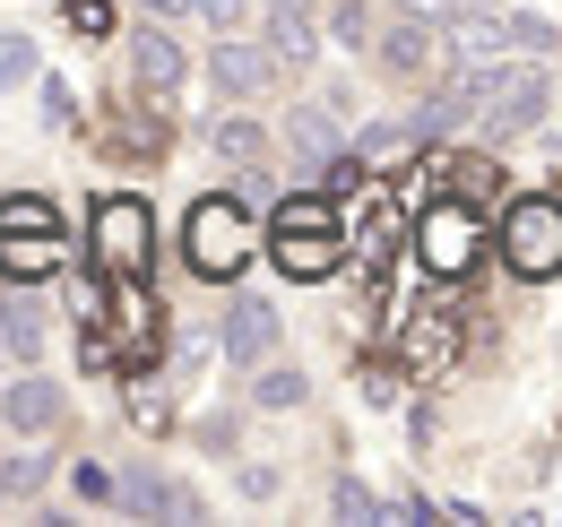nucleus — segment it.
Wrapping results in <instances>:
<instances>
[{
	"mask_svg": "<svg viewBox=\"0 0 562 527\" xmlns=\"http://www.w3.org/2000/svg\"><path fill=\"white\" fill-rule=\"evenodd\" d=\"M269 260H278L285 277H329V268H338V208L321 191L285 199L278 216H269Z\"/></svg>",
	"mask_w": 562,
	"mask_h": 527,
	"instance_id": "f257e3e1",
	"label": "nucleus"
},
{
	"mask_svg": "<svg viewBox=\"0 0 562 527\" xmlns=\"http://www.w3.org/2000/svg\"><path fill=\"white\" fill-rule=\"evenodd\" d=\"M70 260V243H61V208L35 191L0 199V277H53V268Z\"/></svg>",
	"mask_w": 562,
	"mask_h": 527,
	"instance_id": "f03ea898",
	"label": "nucleus"
},
{
	"mask_svg": "<svg viewBox=\"0 0 562 527\" xmlns=\"http://www.w3.org/2000/svg\"><path fill=\"white\" fill-rule=\"evenodd\" d=\"M182 251H191V268L200 277H243V260H251V216H243V199H200L191 208V225H182Z\"/></svg>",
	"mask_w": 562,
	"mask_h": 527,
	"instance_id": "7ed1b4c3",
	"label": "nucleus"
},
{
	"mask_svg": "<svg viewBox=\"0 0 562 527\" xmlns=\"http://www.w3.org/2000/svg\"><path fill=\"white\" fill-rule=\"evenodd\" d=\"M502 260L519 268V277H562V199H510V216H502Z\"/></svg>",
	"mask_w": 562,
	"mask_h": 527,
	"instance_id": "20e7f679",
	"label": "nucleus"
},
{
	"mask_svg": "<svg viewBox=\"0 0 562 527\" xmlns=\"http://www.w3.org/2000/svg\"><path fill=\"white\" fill-rule=\"evenodd\" d=\"M546 104H554V78H546L537 61H528V69H485V87H476V122H485L493 138L537 131Z\"/></svg>",
	"mask_w": 562,
	"mask_h": 527,
	"instance_id": "39448f33",
	"label": "nucleus"
},
{
	"mask_svg": "<svg viewBox=\"0 0 562 527\" xmlns=\"http://www.w3.org/2000/svg\"><path fill=\"white\" fill-rule=\"evenodd\" d=\"M147 251H156L147 199H131V191L95 199V268H104V277H147Z\"/></svg>",
	"mask_w": 562,
	"mask_h": 527,
	"instance_id": "423d86ee",
	"label": "nucleus"
},
{
	"mask_svg": "<svg viewBox=\"0 0 562 527\" xmlns=\"http://www.w3.org/2000/svg\"><path fill=\"white\" fill-rule=\"evenodd\" d=\"M476 243H485V216H476L468 199H432V208H424L416 251H424L432 277H468V268H476Z\"/></svg>",
	"mask_w": 562,
	"mask_h": 527,
	"instance_id": "0eeeda50",
	"label": "nucleus"
},
{
	"mask_svg": "<svg viewBox=\"0 0 562 527\" xmlns=\"http://www.w3.org/2000/svg\"><path fill=\"white\" fill-rule=\"evenodd\" d=\"M131 87H139L147 104H173V96H182V44H173L165 26L131 35Z\"/></svg>",
	"mask_w": 562,
	"mask_h": 527,
	"instance_id": "6e6552de",
	"label": "nucleus"
},
{
	"mask_svg": "<svg viewBox=\"0 0 562 527\" xmlns=\"http://www.w3.org/2000/svg\"><path fill=\"white\" fill-rule=\"evenodd\" d=\"M216 346H225V363H269V346H278V312H269L260 294H234Z\"/></svg>",
	"mask_w": 562,
	"mask_h": 527,
	"instance_id": "1a4fd4ad",
	"label": "nucleus"
},
{
	"mask_svg": "<svg viewBox=\"0 0 562 527\" xmlns=\"http://www.w3.org/2000/svg\"><path fill=\"white\" fill-rule=\"evenodd\" d=\"M216 96H234V104H251V96H269V78H278V53L269 44H216Z\"/></svg>",
	"mask_w": 562,
	"mask_h": 527,
	"instance_id": "9d476101",
	"label": "nucleus"
},
{
	"mask_svg": "<svg viewBox=\"0 0 562 527\" xmlns=\"http://www.w3.org/2000/svg\"><path fill=\"white\" fill-rule=\"evenodd\" d=\"M432 61H441V35H432V18H416V9H407V18L381 35V69H390V78H424Z\"/></svg>",
	"mask_w": 562,
	"mask_h": 527,
	"instance_id": "9b49d317",
	"label": "nucleus"
},
{
	"mask_svg": "<svg viewBox=\"0 0 562 527\" xmlns=\"http://www.w3.org/2000/svg\"><path fill=\"white\" fill-rule=\"evenodd\" d=\"M0 424H9V433H53V424H61V381H35V372L9 381V390H0Z\"/></svg>",
	"mask_w": 562,
	"mask_h": 527,
	"instance_id": "f8f14e48",
	"label": "nucleus"
},
{
	"mask_svg": "<svg viewBox=\"0 0 562 527\" xmlns=\"http://www.w3.org/2000/svg\"><path fill=\"white\" fill-rule=\"evenodd\" d=\"M113 493H122V502H131V511H165V519H200V493H182V484H165V475H122V484H113Z\"/></svg>",
	"mask_w": 562,
	"mask_h": 527,
	"instance_id": "ddd939ff",
	"label": "nucleus"
},
{
	"mask_svg": "<svg viewBox=\"0 0 562 527\" xmlns=\"http://www.w3.org/2000/svg\"><path fill=\"white\" fill-rule=\"evenodd\" d=\"M269 53H278V69H303L312 53H321V26L303 18V0H278V26H269Z\"/></svg>",
	"mask_w": 562,
	"mask_h": 527,
	"instance_id": "4468645a",
	"label": "nucleus"
},
{
	"mask_svg": "<svg viewBox=\"0 0 562 527\" xmlns=\"http://www.w3.org/2000/svg\"><path fill=\"white\" fill-rule=\"evenodd\" d=\"M260 381H251V406H269V415H285V406H303L312 397V381L294 372V363H251Z\"/></svg>",
	"mask_w": 562,
	"mask_h": 527,
	"instance_id": "2eb2a0df",
	"label": "nucleus"
},
{
	"mask_svg": "<svg viewBox=\"0 0 562 527\" xmlns=\"http://www.w3.org/2000/svg\"><path fill=\"white\" fill-rule=\"evenodd\" d=\"M285 138H294V147H303V156H338V122H329V113H321V104H303V113H294V122H285Z\"/></svg>",
	"mask_w": 562,
	"mask_h": 527,
	"instance_id": "dca6fc26",
	"label": "nucleus"
},
{
	"mask_svg": "<svg viewBox=\"0 0 562 527\" xmlns=\"http://www.w3.org/2000/svg\"><path fill=\"white\" fill-rule=\"evenodd\" d=\"M329 511H338V519H390V511H381V493H372V484H355V475H338Z\"/></svg>",
	"mask_w": 562,
	"mask_h": 527,
	"instance_id": "f3484780",
	"label": "nucleus"
},
{
	"mask_svg": "<svg viewBox=\"0 0 562 527\" xmlns=\"http://www.w3.org/2000/svg\"><path fill=\"white\" fill-rule=\"evenodd\" d=\"M329 35H338L347 53H363V44H372V9H363V0H338V18H329Z\"/></svg>",
	"mask_w": 562,
	"mask_h": 527,
	"instance_id": "a211bd4d",
	"label": "nucleus"
},
{
	"mask_svg": "<svg viewBox=\"0 0 562 527\" xmlns=\"http://www.w3.org/2000/svg\"><path fill=\"white\" fill-rule=\"evenodd\" d=\"M18 78H35V44L9 26V35H0V87H18Z\"/></svg>",
	"mask_w": 562,
	"mask_h": 527,
	"instance_id": "6ab92c4d",
	"label": "nucleus"
},
{
	"mask_svg": "<svg viewBox=\"0 0 562 527\" xmlns=\"http://www.w3.org/2000/svg\"><path fill=\"white\" fill-rule=\"evenodd\" d=\"M0 337H9V355H35V346H44V329H35V312H18V303L0 312Z\"/></svg>",
	"mask_w": 562,
	"mask_h": 527,
	"instance_id": "aec40b11",
	"label": "nucleus"
},
{
	"mask_svg": "<svg viewBox=\"0 0 562 527\" xmlns=\"http://www.w3.org/2000/svg\"><path fill=\"white\" fill-rule=\"evenodd\" d=\"M216 147H225V156H260L269 131H260V122H216Z\"/></svg>",
	"mask_w": 562,
	"mask_h": 527,
	"instance_id": "412c9836",
	"label": "nucleus"
},
{
	"mask_svg": "<svg viewBox=\"0 0 562 527\" xmlns=\"http://www.w3.org/2000/svg\"><path fill=\"white\" fill-rule=\"evenodd\" d=\"M502 35H510V53H546V44H554L546 18H502Z\"/></svg>",
	"mask_w": 562,
	"mask_h": 527,
	"instance_id": "4be33fe9",
	"label": "nucleus"
},
{
	"mask_svg": "<svg viewBox=\"0 0 562 527\" xmlns=\"http://www.w3.org/2000/svg\"><path fill=\"white\" fill-rule=\"evenodd\" d=\"M70 26L78 35H113V9L104 0H70Z\"/></svg>",
	"mask_w": 562,
	"mask_h": 527,
	"instance_id": "5701e85b",
	"label": "nucleus"
},
{
	"mask_svg": "<svg viewBox=\"0 0 562 527\" xmlns=\"http://www.w3.org/2000/svg\"><path fill=\"white\" fill-rule=\"evenodd\" d=\"M363 397L390 406V397H398V372H390V363H363Z\"/></svg>",
	"mask_w": 562,
	"mask_h": 527,
	"instance_id": "b1692460",
	"label": "nucleus"
},
{
	"mask_svg": "<svg viewBox=\"0 0 562 527\" xmlns=\"http://www.w3.org/2000/svg\"><path fill=\"white\" fill-rule=\"evenodd\" d=\"M0 484H9V493H26V484H44V459H35V450H26V459H9V467H0Z\"/></svg>",
	"mask_w": 562,
	"mask_h": 527,
	"instance_id": "393cba45",
	"label": "nucleus"
},
{
	"mask_svg": "<svg viewBox=\"0 0 562 527\" xmlns=\"http://www.w3.org/2000/svg\"><path fill=\"white\" fill-rule=\"evenodd\" d=\"M131 415H139V424H165V390H147V381H131Z\"/></svg>",
	"mask_w": 562,
	"mask_h": 527,
	"instance_id": "a878e982",
	"label": "nucleus"
},
{
	"mask_svg": "<svg viewBox=\"0 0 562 527\" xmlns=\"http://www.w3.org/2000/svg\"><path fill=\"white\" fill-rule=\"evenodd\" d=\"M200 18H209V26H234V18H243V0H200Z\"/></svg>",
	"mask_w": 562,
	"mask_h": 527,
	"instance_id": "bb28decb",
	"label": "nucleus"
},
{
	"mask_svg": "<svg viewBox=\"0 0 562 527\" xmlns=\"http://www.w3.org/2000/svg\"><path fill=\"white\" fill-rule=\"evenodd\" d=\"M139 9H156V18H182V9H200V0H139Z\"/></svg>",
	"mask_w": 562,
	"mask_h": 527,
	"instance_id": "cd10ccee",
	"label": "nucleus"
},
{
	"mask_svg": "<svg viewBox=\"0 0 562 527\" xmlns=\"http://www.w3.org/2000/svg\"><path fill=\"white\" fill-rule=\"evenodd\" d=\"M407 9H416V18H432V9H441V0H407Z\"/></svg>",
	"mask_w": 562,
	"mask_h": 527,
	"instance_id": "c85d7f7f",
	"label": "nucleus"
},
{
	"mask_svg": "<svg viewBox=\"0 0 562 527\" xmlns=\"http://www.w3.org/2000/svg\"><path fill=\"white\" fill-rule=\"evenodd\" d=\"M0 502H9V484H0Z\"/></svg>",
	"mask_w": 562,
	"mask_h": 527,
	"instance_id": "c756f323",
	"label": "nucleus"
},
{
	"mask_svg": "<svg viewBox=\"0 0 562 527\" xmlns=\"http://www.w3.org/2000/svg\"><path fill=\"white\" fill-rule=\"evenodd\" d=\"M476 9H485V0H476Z\"/></svg>",
	"mask_w": 562,
	"mask_h": 527,
	"instance_id": "7c9ffc66",
	"label": "nucleus"
}]
</instances>
